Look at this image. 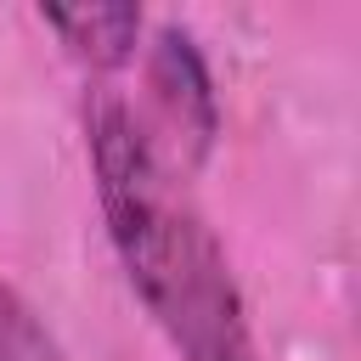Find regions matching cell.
<instances>
[{"mask_svg":"<svg viewBox=\"0 0 361 361\" xmlns=\"http://www.w3.org/2000/svg\"><path fill=\"white\" fill-rule=\"evenodd\" d=\"M85 147L107 243L180 361H265L220 237L186 197L141 113L107 85L85 102Z\"/></svg>","mask_w":361,"mask_h":361,"instance_id":"cell-1","label":"cell"},{"mask_svg":"<svg viewBox=\"0 0 361 361\" xmlns=\"http://www.w3.org/2000/svg\"><path fill=\"white\" fill-rule=\"evenodd\" d=\"M0 361H73L62 338L51 333V322L6 276H0Z\"/></svg>","mask_w":361,"mask_h":361,"instance_id":"cell-4","label":"cell"},{"mask_svg":"<svg viewBox=\"0 0 361 361\" xmlns=\"http://www.w3.org/2000/svg\"><path fill=\"white\" fill-rule=\"evenodd\" d=\"M39 23L68 45L73 62H85L90 73H113L135 56L141 39V11L135 6H45Z\"/></svg>","mask_w":361,"mask_h":361,"instance_id":"cell-3","label":"cell"},{"mask_svg":"<svg viewBox=\"0 0 361 361\" xmlns=\"http://www.w3.org/2000/svg\"><path fill=\"white\" fill-rule=\"evenodd\" d=\"M147 102H152V118L164 130V141L158 135L152 141L169 158V169L175 164L197 169L220 135V96H214V79H209L197 39L180 23H164L147 45Z\"/></svg>","mask_w":361,"mask_h":361,"instance_id":"cell-2","label":"cell"}]
</instances>
